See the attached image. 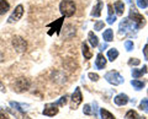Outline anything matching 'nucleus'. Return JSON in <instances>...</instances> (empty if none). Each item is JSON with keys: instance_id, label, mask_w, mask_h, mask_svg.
Returning a JSON list of instances; mask_svg holds the SVG:
<instances>
[{"instance_id": "1", "label": "nucleus", "mask_w": 148, "mask_h": 119, "mask_svg": "<svg viewBox=\"0 0 148 119\" xmlns=\"http://www.w3.org/2000/svg\"><path fill=\"white\" fill-rule=\"evenodd\" d=\"M75 10H77V7L73 0H62L61 4H59V11L66 17L73 16L75 14Z\"/></svg>"}, {"instance_id": "2", "label": "nucleus", "mask_w": 148, "mask_h": 119, "mask_svg": "<svg viewBox=\"0 0 148 119\" xmlns=\"http://www.w3.org/2000/svg\"><path fill=\"white\" fill-rule=\"evenodd\" d=\"M130 20L136 25L137 28H141V27H143L146 25V19L133 6L131 7V10H130Z\"/></svg>"}, {"instance_id": "3", "label": "nucleus", "mask_w": 148, "mask_h": 119, "mask_svg": "<svg viewBox=\"0 0 148 119\" xmlns=\"http://www.w3.org/2000/svg\"><path fill=\"white\" fill-rule=\"evenodd\" d=\"M105 79H106V81H108L109 84L114 85V86L121 85L122 82H123V77L120 75V72L114 71V70L106 72V74H105Z\"/></svg>"}, {"instance_id": "4", "label": "nucleus", "mask_w": 148, "mask_h": 119, "mask_svg": "<svg viewBox=\"0 0 148 119\" xmlns=\"http://www.w3.org/2000/svg\"><path fill=\"white\" fill-rule=\"evenodd\" d=\"M11 43H12V47L15 48L18 53L26 52V49H27V42L22 37H20V36H15V37L12 38Z\"/></svg>"}, {"instance_id": "5", "label": "nucleus", "mask_w": 148, "mask_h": 119, "mask_svg": "<svg viewBox=\"0 0 148 119\" xmlns=\"http://www.w3.org/2000/svg\"><path fill=\"white\" fill-rule=\"evenodd\" d=\"M30 89V81L26 79V77H20L15 81V85H14V90L16 92L21 93V92H25Z\"/></svg>"}, {"instance_id": "6", "label": "nucleus", "mask_w": 148, "mask_h": 119, "mask_svg": "<svg viewBox=\"0 0 148 119\" xmlns=\"http://www.w3.org/2000/svg\"><path fill=\"white\" fill-rule=\"evenodd\" d=\"M22 15H24V6H22V5H17L15 7V10H14L12 14L10 15V17L8 19V22H9V24L16 22V21H18L21 19Z\"/></svg>"}, {"instance_id": "7", "label": "nucleus", "mask_w": 148, "mask_h": 119, "mask_svg": "<svg viewBox=\"0 0 148 119\" xmlns=\"http://www.w3.org/2000/svg\"><path fill=\"white\" fill-rule=\"evenodd\" d=\"M82 101H83V96L80 92V89L77 87L75 91H74V93L72 95V104H71L72 109H77V107L82 103Z\"/></svg>"}, {"instance_id": "8", "label": "nucleus", "mask_w": 148, "mask_h": 119, "mask_svg": "<svg viewBox=\"0 0 148 119\" xmlns=\"http://www.w3.org/2000/svg\"><path fill=\"white\" fill-rule=\"evenodd\" d=\"M43 116H47V117H53L58 113V107L56 103H47L43 108Z\"/></svg>"}, {"instance_id": "9", "label": "nucleus", "mask_w": 148, "mask_h": 119, "mask_svg": "<svg viewBox=\"0 0 148 119\" xmlns=\"http://www.w3.org/2000/svg\"><path fill=\"white\" fill-rule=\"evenodd\" d=\"M114 101L117 106H125V104L128 103V96L125 95V93H120L114 98Z\"/></svg>"}, {"instance_id": "10", "label": "nucleus", "mask_w": 148, "mask_h": 119, "mask_svg": "<svg viewBox=\"0 0 148 119\" xmlns=\"http://www.w3.org/2000/svg\"><path fill=\"white\" fill-rule=\"evenodd\" d=\"M95 65H96V68H98V69H104L105 65H106V58H105L101 53H99L98 55H96Z\"/></svg>"}, {"instance_id": "11", "label": "nucleus", "mask_w": 148, "mask_h": 119, "mask_svg": "<svg viewBox=\"0 0 148 119\" xmlns=\"http://www.w3.org/2000/svg\"><path fill=\"white\" fill-rule=\"evenodd\" d=\"M101 9H103V1L101 0H98L96 5L92 7V11H91V16L94 17H99L101 15Z\"/></svg>"}, {"instance_id": "12", "label": "nucleus", "mask_w": 148, "mask_h": 119, "mask_svg": "<svg viewBox=\"0 0 148 119\" xmlns=\"http://www.w3.org/2000/svg\"><path fill=\"white\" fill-rule=\"evenodd\" d=\"M130 24H131V20L130 19H123L120 24V32L121 33H127V31L130 30Z\"/></svg>"}, {"instance_id": "13", "label": "nucleus", "mask_w": 148, "mask_h": 119, "mask_svg": "<svg viewBox=\"0 0 148 119\" xmlns=\"http://www.w3.org/2000/svg\"><path fill=\"white\" fill-rule=\"evenodd\" d=\"M147 69L148 68L145 65L142 68V69H132V76L135 77V79H138V77H141L142 75H146L147 74Z\"/></svg>"}, {"instance_id": "14", "label": "nucleus", "mask_w": 148, "mask_h": 119, "mask_svg": "<svg viewBox=\"0 0 148 119\" xmlns=\"http://www.w3.org/2000/svg\"><path fill=\"white\" fill-rule=\"evenodd\" d=\"M114 7H115V11H116L117 15H123V11H125V4L121 0H117L116 3L114 4Z\"/></svg>"}, {"instance_id": "15", "label": "nucleus", "mask_w": 148, "mask_h": 119, "mask_svg": "<svg viewBox=\"0 0 148 119\" xmlns=\"http://www.w3.org/2000/svg\"><path fill=\"white\" fill-rule=\"evenodd\" d=\"M82 52H83V55H84V59H91V57H92V53L90 52V49H89V47H88V44L84 42L82 44Z\"/></svg>"}, {"instance_id": "16", "label": "nucleus", "mask_w": 148, "mask_h": 119, "mask_svg": "<svg viewBox=\"0 0 148 119\" xmlns=\"http://www.w3.org/2000/svg\"><path fill=\"white\" fill-rule=\"evenodd\" d=\"M88 39H89V43L91 44V47H98L99 45V39L98 37L94 34V32H89V34H88Z\"/></svg>"}, {"instance_id": "17", "label": "nucleus", "mask_w": 148, "mask_h": 119, "mask_svg": "<svg viewBox=\"0 0 148 119\" xmlns=\"http://www.w3.org/2000/svg\"><path fill=\"white\" fill-rule=\"evenodd\" d=\"M10 10V4L6 0H0V15H4Z\"/></svg>"}, {"instance_id": "18", "label": "nucleus", "mask_w": 148, "mask_h": 119, "mask_svg": "<svg viewBox=\"0 0 148 119\" xmlns=\"http://www.w3.org/2000/svg\"><path fill=\"white\" fill-rule=\"evenodd\" d=\"M63 17H61V19H58L56 22H52V24H49L48 27H52V28H54V31L57 32V33H59V31H61V27H62V24H63Z\"/></svg>"}, {"instance_id": "19", "label": "nucleus", "mask_w": 148, "mask_h": 119, "mask_svg": "<svg viewBox=\"0 0 148 119\" xmlns=\"http://www.w3.org/2000/svg\"><path fill=\"white\" fill-rule=\"evenodd\" d=\"M125 118H126V119H146L145 117H141L140 114H138L136 111H133V109L128 111L126 113V116H125Z\"/></svg>"}, {"instance_id": "20", "label": "nucleus", "mask_w": 148, "mask_h": 119, "mask_svg": "<svg viewBox=\"0 0 148 119\" xmlns=\"http://www.w3.org/2000/svg\"><path fill=\"white\" fill-rule=\"evenodd\" d=\"M103 37H104L105 42H111V41H114V32H112V30H111V28L105 30Z\"/></svg>"}, {"instance_id": "21", "label": "nucleus", "mask_w": 148, "mask_h": 119, "mask_svg": "<svg viewBox=\"0 0 148 119\" xmlns=\"http://www.w3.org/2000/svg\"><path fill=\"white\" fill-rule=\"evenodd\" d=\"M117 57H119V50H117V49L111 48L109 52H108V58H109V60H110V62H114Z\"/></svg>"}, {"instance_id": "22", "label": "nucleus", "mask_w": 148, "mask_h": 119, "mask_svg": "<svg viewBox=\"0 0 148 119\" xmlns=\"http://www.w3.org/2000/svg\"><path fill=\"white\" fill-rule=\"evenodd\" d=\"M100 116H101V118H103V119H115V117L112 116V114H111L109 111L104 109V108L100 109Z\"/></svg>"}, {"instance_id": "23", "label": "nucleus", "mask_w": 148, "mask_h": 119, "mask_svg": "<svg viewBox=\"0 0 148 119\" xmlns=\"http://www.w3.org/2000/svg\"><path fill=\"white\" fill-rule=\"evenodd\" d=\"M131 85H132L136 90H141V89L145 87V82L140 81V80H132V81H131Z\"/></svg>"}, {"instance_id": "24", "label": "nucleus", "mask_w": 148, "mask_h": 119, "mask_svg": "<svg viewBox=\"0 0 148 119\" xmlns=\"http://www.w3.org/2000/svg\"><path fill=\"white\" fill-rule=\"evenodd\" d=\"M10 106L12 107V108H15L16 111H18V112H25V109H24V106L22 104H18L17 102H10Z\"/></svg>"}, {"instance_id": "25", "label": "nucleus", "mask_w": 148, "mask_h": 119, "mask_svg": "<svg viewBox=\"0 0 148 119\" xmlns=\"http://www.w3.org/2000/svg\"><path fill=\"white\" fill-rule=\"evenodd\" d=\"M140 108L142 109V111H145V112L148 113V99H147V98H145V99H142V101H141Z\"/></svg>"}, {"instance_id": "26", "label": "nucleus", "mask_w": 148, "mask_h": 119, "mask_svg": "<svg viewBox=\"0 0 148 119\" xmlns=\"http://www.w3.org/2000/svg\"><path fill=\"white\" fill-rule=\"evenodd\" d=\"M67 101H68V96L64 95L63 97H61L57 101V102H56V104H57V106H64V104L67 103Z\"/></svg>"}, {"instance_id": "27", "label": "nucleus", "mask_w": 148, "mask_h": 119, "mask_svg": "<svg viewBox=\"0 0 148 119\" xmlns=\"http://www.w3.org/2000/svg\"><path fill=\"white\" fill-rule=\"evenodd\" d=\"M140 63H141L140 59L131 58V59L128 60V65H131V66H137V65H140Z\"/></svg>"}, {"instance_id": "28", "label": "nucleus", "mask_w": 148, "mask_h": 119, "mask_svg": "<svg viewBox=\"0 0 148 119\" xmlns=\"http://www.w3.org/2000/svg\"><path fill=\"white\" fill-rule=\"evenodd\" d=\"M137 5L141 9H146L148 6V0H137Z\"/></svg>"}, {"instance_id": "29", "label": "nucleus", "mask_w": 148, "mask_h": 119, "mask_svg": "<svg viewBox=\"0 0 148 119\" xmlns=\"http://www.w3.org/2000/svg\"><path fill=\"white\" fill-rule=\"evenodd\" d=\"M83 112H84V114H86V116H91L92 114V111H91V108L89 104H85L84 108H83Z\"/></svg>"}, {"instance_id": "30", "label": "nucleus", "mask_w": 148, "mask_h": 119, "mask_svg": "<svg viewBox=\"0 0 148 119\" xmlns=\"http://www.w3.org/2000/svg\"><path fill=\"white\" fill-rule=\"evenodd\" d=\"M103 28H104V22L103 21H98L94 25V30L95 31H100V30H103Z\"/></svg>"}, {"instance_id": "31", "label": "nucleus", "mask_w": 148, "mask_h": 119, "mask_svg": "<svg viewBox=\"0 0 148 119\" xmlns=\"http://www.w3.org/2000/svg\"><path fill=\"white\" fill-rule=\"evenodd\" d=\"M125 48H126V50H128V52H131V50L133 49V42H131V41H126V42H125Z\"/></svg>"}, {"instance_id": "32", "label": "nucleus", "mask_w": 148, "mask_h": 119, "mask_svg": "<svg viewBox=\"0 0 148 119\" xmlns=\"http://www.w3.org/2000/svg\"><path fill=\"white\" fill-rule=\"evenodd\" d=\"M106 20H108V24H114V22L115 21H116V16H115V15H108V19H106Z\"/></svg>"}, {"instance_id": "33", "label": "nucleus", "mask_w": 148, "mask_h": 119, "mask_svg": "<svg viewBox=\"0 0 148 119\" xmlns=\"http://www.w3.org/2000/svg\"><path fill=\"white\" fill-rule=\"evenodd\" d=\"M89 79L91 81H98L99 80V75L98 74H94V72H90V74H89Z\"/></svg>"}, {"instance_id": "34", "label": "nucleus", "mask_w": 148, "mask_h": 119, "mask_svg": "<svg viewBox=\"0 0 148 119\" xmlns=\"http://www.w3.org/2000/svg\"><path fill=\"white\" fill-rule=\"evenodd\" d=\"M143 55H145L146 60H148V44H146L145 47H143Z\"/></svg>"}, {"instance_id": "35", "label": "nucleus", "mask_w": 148, "mask_h": 119, "mask_svg": "<svg viewBox=\"0 0 148 119\" xmlns=\"http://www.w3.org/2000/svg\"><path fill=\"white\" fill-rule=\"evenodd\" d=\"M0 119H10V118H9V116L4 111H0Z\"/></svg>"}, {"instance_id": "36", "label": "nucleus", "mask_w": 148, "mask_h": 119, "mask_svg": "<svg viewBox=\"0 0 148 119\" xmlns=\"http://www.w3.org/2000/svg\"><path fill=\"white\" fill-rule=\"evenodd\" d=\"M106 48H108V43H103V44L100 45V50H104Z\"/></svg>"}]
</instances>
